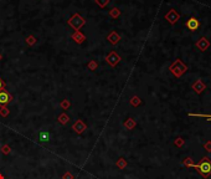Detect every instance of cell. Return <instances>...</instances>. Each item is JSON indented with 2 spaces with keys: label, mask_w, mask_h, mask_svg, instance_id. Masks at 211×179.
Instances as JSON below:
<instances>
[{
  "label": "cell",
  "mask_w": 211,
  "mask_h": 179,
  "mask_svg": "<svg viewBox=\"0 0 211 179\" xmlns=\"http://www.w3.org/2000/svg\"><path fill=\"white\" fill-rule=\"evenodd\" d=\"M174 144H175L176 147H183L184 146V139L181 137H178V138L174 141Z\"/></svg>",
  "instance_id": "obj_20"
},
{
  "label": "cell",
  "mask_w": 211,
  "mask_h": 179,
  "mask_svg": "<svg viewBox=\"0 0 211 179\" xmlns=\"http://www.w3.org/2000/svg\"><path fill=\"white\" fill-rule=\"evenodd\" d=\"M169 70H170V72L175 76V77H181V76L186 72L188 67L185 64H183V61L180 58H176L175 61L170 65V67H169Z\"/></svg>",
  "instance_id": "obj_2"
},
{
  "label": "cell",
  "mask_w": 211,
  "mask_h": 179,
  "mask_svg": "<svg viewBox=\"0 0 211 179\" xmlns=\"http://www.w3.org/2000/svg\"><path fill=\"white\" fill-rule=\"evenodd\" d=\"M9 112H10V111L7 109V107H6V106H1V107H0V116H3V117H7V116H9Z\"/></svg>",
  "instance_id": "obj_19"
},
{
  "label": "cell",
  "mask_w": 211,
  "mask_h": 179,
  "mask_svg": "<svg viewBox=\"0 0 211 179\" xmlns=\"http://www.w3.org/2000/svg\"><path fill=\"white\" fill-rule=\"evenodd\" d=\"M116 166L119 168V169H124L125 167H127V160L123 158V157H121L119 159L117 160V163H116Z\"/></svg>",
  "instance_id": "obj_16"
},
{
  "label": "cell",
  "mask_w": 211,
  "mask_h": 179,
  "mask_svg": "<svg viewBox=\"0 0 211 179\" xmlns=\"http://www.w3.org/2000/svg\"><path fill=\"white\" fill-rule=\"evenodd\" d=\"M69 24L71 25V26H72L76 31H80V28L84 25V20H83V18H81L78 14H75L72 18L69 20Z\"/></svg>",
  "instance_id": "obj_3"
},
{
  "label": "cell",
  "mask_w": 211,
  "mask_h": 179,
  "mask_svg": "<svg viewBox=\"0 0 211 179\" xmlns=\"http://www.w3.org/2000/svg\"><path fill=\"white\" fill-rule=\"evenodd\" d=\"M72 39L76 41V42H78V44H81V42H83V40H84V36L82 35V34L80 32V31H76L73 35H72Z\"/></svg>",
  "instance_id": "obj_15"
},
{
  "label": "cell",
  "mask_w": 211,
  "mask_h": 179,
  "mask_svg": "<svg viewBox=\"0 0 211 179\" xmlns=\"http://www.w3.org/2000/svg\"><path fill=\"white\" fill-rule=\"evenodd\" d=\"M86 128H87V126L82 121V119H77V121H76L73 123V126H72V130L77 134H82L84 131H86Z\"/></svg>",
  "instance_id": "obj_6"
},
{
  "label": "cell",
  "mask_w": 211,
  "mask_h": 179,
  "mask_svg": "<svg viewBox=\"0 0 211 179\" xmlns=\"http://www.w3.org/2000/svg\"><path fill=\"white\" fill-rule=\"evenodd\" d=\"M136 126H137V122L134 121L133 118H128V119H127V121L124 122V127H125L127 130H133Z\"/></svg>",
  "instance_id": "obj_13"
},
{
  "label": "cell",
  "mask_w": 211,
  "mask_h": 179,
  "mask_svg": "<svg viewBox=\"0 0 211 179\" xmlns=\"http://www.w3.org/2000/svg\"><path fill=\"white\" fill-rule=\"evenodd\" d=\"M96 3H97L101 7H104V6L109 3V0H96Z\"/></svg>",
  "instance_id": "obj_23"
},
{
  "label": "cell",
  "mask_w": 211,
  "mask_h": 179,
  "mask_svg": "<svg viewBox=\"0 0 211 179\" xmlns=\"http://www.w3.org/2000/svg\"><path fill=\"white\" fill-rule=\"evenodd\" d=\"M107 40L111 42V44H113V45H116V44H118L119 42V40H121V36L118 35V34L116 32V31H112L109 35L107 36Z\"/></svg>",
  "instance_id": "obj_11"
},
{
  "label": "cell",
  "mask_w": 211,
  "mask_h": 179,
  "mask_svg": "<svg viewBox=\"0 0 211 179\" xmlns=\"http://www.w3.org/2000/svg\"><path fill=\"white\" fill-rule=\"evenodd\" d=\"M200 26V22L198 19L195 18H190L188 21H186V28L190 30V31H196Z\"/></svg>",
  "instance_id": "obj_7"
},
{
  "label": "cell",
  "mask_w": 211,
  "mask_h": 179,
  "mask_svg": "<svg viewBox=\"0 0 211 179\" xmlns=\"http://www.w3.org/2000/svg\"><path fill=\"white\" fill-rule=\"evenodd\" d=\"M183 166L185 167H188V168H195V163H194V159L188 157V158H185L183 160Z\"/></svg>",
  "instance_id": "obj_14"
},
{
  "label": "cell",
  "mask_w": 211,
  "mask_h": 179,
  "mask_svg": "<svg viewBox=\"0 0 211 179\" xmlns=\"http://www.w3.org/2000/svg\"><path fill=\"white\" fill-rule=\"evenodd\" d=\"M57 119H58V122H60L61 124H66L67 122H69V119H70V118H69V116H67L66 113H61L60 116H58Z\"/></svg>",
  "instance_id": "obj_17"
},
{
  "label": "cell",
  "mask_w": 211,
  "mask_h": 179,
  "mask_svg": "<svg viewBox=\"0 0 211 179\" xmlns=\"http://www.w3.org/2000/svg\"><path fill=\"white\" fill-rule=\"evenodd\" d=\"M62 179H75V177H73V174H72V173H70V172H66V173L62 175Z\"/></svg>",
  "instance_id": "obj_26"
},
{
  "label": "cell",
  "mask_w": 211,
  "mask_h": 179,
  "mask_svg": "<svg viewBox=\"0 0 211 179\" xmlns=\"http://www.w3.org/2000/svg\"><path fill=\"white\" fill-rule=\"evenodd\" d=\"M26 42H28L29 45H34V44L36 42V40H35V37H34V36H29V37L26 39Z\"/></svg>",
  "instance_id": "obj_27"
},
{
  "label": "cell",
  "mask_w": 211,
  "mask_h": 179,
  "mask_svg": "<svg viewBox=\"0 0 211 179\" xmlns=\"http://www.w3.org/2000/svg\"><path fill=\"white\" fill-rule=\"evenodd\" d=\"M140 103H142V101H140V98H139L138 96H133V97H132V100H130V105H132V106L137 107V106H139Z\"/></svg>",
  "instance_id": "obj_18"
},
{
  "label": "cell",
  "mask_w": 211,
  "mask_h": 179,
  "mask_svg": "<svg viewBox=\"0 0 211 179\" xmlns=\"http://www.w3.org/2000/svg\"><path fill=\"white\" fill-rule=\"evenodd\" d=\"M106 61L111 65L112 67H114V66H117L118 64H119V61H121V56L118 55L116 51H112V52H109V55H107V57H106Z\"/></svg>",
  "instance_id": "obj_4"
},
{
  "label": "cell",
  "mask_w": 211,
  "mask_h": 179,
  "mask_svg": "<svg viewBox=\"0 0 211 179\" xmlns=\"http://www.w3.org/2000/svg\"><path fill=\"white\" fill-rule=\"evenodd\" d=\"M39 139L41 142H48L50 139H51V134H50V132H47V131H41L39 133Z\"/></svg>",
  "instance_id": "obj_12"
},
{
  "label": "cell",
  "mask_w": 211,
  "mask_h": 179,
  "mask_svg": "<svg viewBox=\"0 0 211 179\" xmlns=\"http://www.w3.org/2000/svg\"><path fill=\"white\" fill-rule=\"evenodd\" d=\"M165 19L170 22V24H175L176 21L179 20V14L176 13L175 10H170L166 15H165Z\"/></svg>",
  "instance_id": "obj_9"
},
{
  "label": "cell",
  "mask_w": 211,
  "mask_h": 179,
  "mask_svg": "<svg viewBox=\"0 0 211 179\" xmlns=\"http://www.w3.org/2000/svg\"><path fill=\"white\" fill-rule=\"evenodd\" d=\"M0 179H5V178H4V175H3V174H0Z\"/></svg>",
  "instance_id": "obj_31"
},
{
  "label": "cell",
  "mask_w": 211,
  "mask_h": 179,
  "mask_svg": "<svg viewBox=\"0 0 211 179\" xmlns=\"http://www.w3.org/2000/svg\"><path fill=\"white\" fill-rule=\"evenodd\" d=\"M1 90H5V81L0 77V91Z\"/></svg>",
  "instance_id": "obj_30"
},
{
  "label": "cell",
  "mask_w": 211,
  "mask_h": 179,
  "mask_svg": "<svg viewBox=\"0 0 211 179\" xmlns=\"http://www.w3.org/2000/svg\"><path fill=\"white\" fill-rule=\"evenodd\" d=\"M11 100H13V96L6 90L0 91V106H6L9 102H11Z\"/></svg>",
  "instance_id": "obj_5"
},
{
  "label": "cell",
  "mask_w": 211,
  "mask_h": 179,
  "mask_svg": "<svg viewBox=\"0 0 211 179\" xmlns=\"http://www.w3.org/2000/svg\"><path fill=\"white\" fill-rule=\"evenodd\" d=\"M88 69L92 70V71H95V70L97 69V62H96V61H91V62L88 64Z\"/></svg>",
  "instance_id": "obj_25"
},
{
  "label": "cell",
  "mask_w": 211,
  "mask_h": 179,
  "mask_svg": "<svg viewBox=\"0 0 211 179\" xmlns=\"http://www.w3.org/2000/svg\"><path fill=\"white\" fill-rule=\"evenodd\" d=\"M10 151H11V148H10V146H7V144H4V146L1 147V152L4 153V154H9Z\"/></svg>",
  "instance_id": "obj_21"
},
{
  "label": "cell",
  "mask_w": 211,
  "mask_h": 179,
  "mask_svg": "<svg viewBox=\"0 0 211 179\" xmlns=\"http://www.w3.org/2000/svg\"><path fill=\"white\" fill-rule=\"evenodd\" d=\"M191 87H192V90H194V91H195L196 93H199V95H200V93H201L202 91H204V90L206 88V86H205V83H204V82H202L201 80H196L195 82H194V83H192V86H191Z\"/></svg>",
  "instance_id": "obj_8"
},
{
  "label": "cell",
  "mask_w": 211,
  "mask_h": 179,
  "mask_svg": "<svg viewBox=\"0 0 211 179\" xmlns=\"http://www.w3.org/2000/svg\"><path fill=\"white\" fill-rule=\"evenodd\" d=\"M118 15H119V10H118V9H116V7H114V9L111 10V16H113V18H117Z\"/></svg>",
  "instance_id": "obj_28"
},
{
  "label": "cell",
  "mask_w": 211,
  "mask_h": 179,
  "mask_svg": "<svg viewBox=\"0 0 211 179\" xmlns=\"http://www.w3.org/2000/svg\"><path fill=\"white\" fill-rule=\"evenodd\" d=\"M70 105H71V103H70L69 100H63V101L61 102V107H62L63 109H67V108L70 107Z\"/></svg>",
  "instance_id": "obj_22"
},
{
  "label": "cell",
  "mask_w": 211,
  "mask_h": 179,
  "mask_svg": "<svg viewBox=\"0 0 211 179\" xmlns=\"http://www.w3.org/2000/svg\"><path fill=\"white\" fill-rule=\"evenodd\" d=\"M195 169L201 177L209 178L211 175V159L209 157H202L199 163L195 164Z\"/></svg>",
  "instance_id": "obj_1"
},
{
  "label": "cell",
  "mask_w": 211,
  "mask_h": 179,
  "mask_svg": "<svg viewBox=\"0 0 211 179\" xmlns=\"http://www.w3.org/2000/svg\"><path fill=\"white\" fill-rule=\"evenodd\" d=\"M202 147H204V149L206 151V152H211V141H207L206 143H204V146H202Z\"/></svg>",
  "instance_id": "obj_24"
},
{
  "label": "cell",
  "mask_w": 211,
  "mask_h": 179,
  "mask_svg": "<svg viewBox=\"0 0 211 179\" xmlns=\"http://www.w3.org/2000/svg\"><path fill=\"white\" fill-rule=\"evenodd\" d=\"M0 60H1V55H0Z\"/></svg>",
  "instance_id": "obj_32"
},
{
  "label": "cell",
  "mask_w": 211,
  "mask_h": 179,
  "mask_svg": "<svg viewBox=\"0 0 211 179\" xmlns=\"http://www.w3.org/2000/svg\"><path fill=\"white\" fill-rule=\"evenodd\" d=\"M190 116H195V117H204V118H207V121H211V116H209V115H194V113H190Z\"/></svg>",
  "instance_id": "obj_29"
},
{
  "label": "cell",
  "mask_w": 211,
  "mask_h": 179,
  "mask_svg": "<svg viewBox=\"0 0 211 179\" xmlns=\"http://www.w3.org/2000/svg\"><path fill=\"white\" fill-rule=\"evenodd\" d=\"M196 46H198V49H199L200 51H205V50L209 49L210 42H209V40H207L206 37H201V39L196 42Z\"/></svg>",
  "instance_id": "obj_10"
}]
</instances>
